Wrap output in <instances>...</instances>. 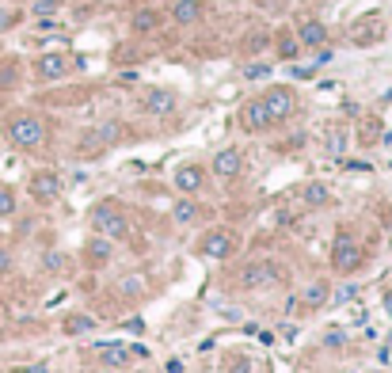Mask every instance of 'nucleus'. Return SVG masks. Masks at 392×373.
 Wrapping results in <instances>:
<instances>
[{"instance_id":"nucleus-1","label":"nucleus","mask_w":392,"mask_h":373,"mask_svg":"<svg viewBox=\"0 0 392 373\" xmlns=\"http://www.w3.org/2000/svg\"><path fill=\"white\" fill-rule=\"evenodd\" d=\"M8 137H12V145H20V148H39L42 145V137H46V126H42V118L39 115H12L8 118Z\"/></svg>"},{"instance_id":"nucleus-2","label":"nucleus","mask_w":392,"mask_h":373,"mask_svg":"<svg viewBox=\"0 0 392 373\" xmlns=\"http://www.w3.org/2000/svg\"><path fill=\"white\" fill-rule=\"evenodd\" d=\"M91 225H96L99 232H103L107 240H118V236H129V225H126V217L118 213L110 202H99L96 210H91Z\"/></svg>"},{"instance_id":"nucleus-3","label":"nucleus","mask_w":392,"mask_h":373,"mask_svg":"<svg viewBox=\"0 0 392 373\" xmlns=\"http://www.w3.org/2000/svg\"><path fill=\"white\" fill-rule=\"evenodd\" d=\"M278 263H270V259H255V263H248V267H240V274H236V282L244 286V290H259V286H270V282H278Z\"/></svg>"},{"instance_id":"nucleus-4","label":"nucleus","mask_w":392,"mask_h":373,"mask_svg":"<svg viewBox=\"0 0 392 373\" xmlns=\"http://www.w3.org/2000/svg\"><path fill=\"white\" fill-rule=\"evenodd\" d=\"M259 103L267 107L270 122H282V118L293 115V91H289V88H267Z\"/></svg>"},{"instance_id":"nucleus-5","label":"nucleus","mask_w":392,"mask_h":373,"mask_svg":"<svg viewBox=\"0 0 392 373\" xmlns=\"http://www.w3.org/2000/svg\"><path fill=\"white\" fill-rule=\"evenodd\" d=\"M358 259H362V251L354 244V236L350 232H339V236H335V251H331V267L347 274V270L358 267Z\"/></svg>"},{"instance_id":"nucleus-6","label":"nucleus","mask_w":392,"mask_h":373,"mask_svg":"<svg viewBox=\"0 0 392 373\" xmlns=\"http://www.w3.org/2000/svg\"><path fill=\"white\" fill-rule=\"evenodd\" d=\"M229 251H232V232H225V229L206 232L198 244V255H206V259H225Z\"/></svg>"},{"instance_id":"nucleus-7","label":"nucleus","mask_w":392,"mask_h":373,"mask_svg":"<svg viewBox=\"0 0 392 373\" xmlns=\"http://www.w3.org/2000/svg\"><path fill=\"white\" fill-rule=\"evenodd\" d=\"M31 194L39 202H53L61 194V175L58 172H34L31 175Z\"/></svg>"},{"instance_id":"nucleus-8","label":"nucleus","mask_w":392,"mask_h":373,"mask_svg":"<svg viewBox=\"0 0 392 373\" xmlns=\"http://www.w3.org/2000/svg\"><path fill=\"white\" fill-rule=\"evenodd\" d=\"M34 72H39L42 80H61L65 72H69V58H65V53H42V58L34 61Z\"/></svg>"},{"instance_id":"nucleus-9","label":"nucleus","mask_w":392,"mask_h":373,"mask_svg":"<svg viewBox=\"0 0 392 373\" xmlns=\"http://www.w3.org/2000/svg\"><path fill=\"white\" fill-rule=\"evenodd\" d=\"M381 34H385V23H381L377 15H366V20H358V23L350 27V42H358V46L377 42Z\"/></svg>"},{"instance_id":"nucleus-10","label":"nucleus","mask_w":392,"mask_h":373,"mask_svg":"<svg viewBox=\"0 0 392 373\" xmlns=\"http://www.w3.org/2000/svg\"><path fill=\"white\" fill-rule=\"evenodd\" d=\"M240 167H244V160H240L236 148H221V153L213 156V175H221V179H236Z\"/></svg>"},{"instance_id":"nucleus-11","label":"nucleus","mask_w":392,"mask_h":373,"mask_svg":"<svg viewBox=\"0 0 392 373\" xmlns=\"http://www.w3.org/2000/svg\"><path fill=\"white\" fill-rule=\"evenodd\" d=\"M145 110H148V115H156V118L172 115V110H175V91H167V88H153V91L145 96Z\"/></svg>"},{"instance_id":"nucleus-12","label":"nucleus","mask_w":392,"mask_h":373,"mask_svg":"<svg viewBox=\"0 0 392 373\" xmlns=\"http://www.w3.org/2000/svg\"><path fill=\"white\" fill-rule=\"evenodd\" d=\"M240 122H244V129H251V134H255V129H267V126H270V115H267V107L259 103V99H251V103L240 110Z\"/></svg>"},{"instance_id":"nucleus-13","label":"nucleus","mask_w":392,"mask_h":373,"mask_svg":"<svg viewBox=\"0 0 392 373\" xmlns=\"http://www.w3.org/2000/svg\"><path fill=\"white\" fill-rule=\"evenodd\" d=\"M297 42L316 46V50H320V46L328 42V27H324L320 20H305V23H301V31H297Z\"/></svg>"},{"instance_id":"nucleus-14","label":"nucleus","mask_w":392,"mask_h":373,"mask_svg":"<svg viewBox=\"0 0 392 373\" xmlns=\"http://www.w3.org/2000/svg\"><path fill=\"white\" fill-rule=\"evenodd\" d=\"M172 20L179 23V27L198 23V20H202V4H198V0H179V4L172 8Z\"/></svg>"},{"instance_id":"nucleus-15","label":"nucleus","mask_w":392,"mask_h":373,"mask_svg":"<svg viewBox=\"0 0 392 373\" xmlns=\"http://www.w3.org/2000/svg\"><path fill=\"white\" fill-rule=\"evenodd\" d=\"M175 186H179L183 194H191V191H198L202 186V167H194V164H186L175 172Z\"/></svg>"},{"instance_id":"nucleus-16","label":"nucleus","mask_w":392,"mask_h":373,"mask_svg":"<svg viewBox=\"0 0 392 373\" xmlns=\"http://www.w3.org/2000/svg\"><path fill=\"white\" fill-rule=\"evenodd\" d=\"M172 217L179 221V225L194 221V217H198V202H194V198H179V202H175V210H172Z\"/></svg>"},{"instance_id":"nucleus-17","label":"nucleus","mask_w":392,"mask_h":373,"mask_svg":"<svg viewBox=\"0 0 392 373\" xmlns=\"http://www.w3.org/2000/svg\"><path fill=\"white\" fill-rule=\"evenodd\" d=\"M99 354H103L107 366H122V362H129V358H126L129 347H122V343H107V347H99Z\"/></svg>"},{"instance_id":"nucleus-18","label":"nucleus","mask_w":392,"mask_h":373,"mask_svg":"<svg viewBox=\"0 0 392 373\" xmlns=\"http://www.w3.org/2000/svg\"><path fill=\"white\" fill-rule=\"evenodd\" d=\"M91 328H96V320H91V316H84V312L65 316V331H69V335H84V331H91Z\"/></svg>"},{"instance_id":"nucleus-19","label":"nucleus","mask_w":392,"mask_h":373,"mask_svg":"<svg viewBox=\"0 0 392 373\" xmlns=\"http://www.w3.org/2000/svg\"><path fill=\"white\" fill-rule=\"evenodd\" d=\"M305 202H309V206H324V202H328V186H324V183H309V186H305Z\"/></svg>"},{"instance_id":"nucleus-20","label":"nucleus","mask_w":392,"mask_h":373,"mask_svg":"<svg viewBox=\"0 0 392 373\" xmlns=\"http://www.w3.org/2000/svg\"><path fill=\"white\" fill-rule=\"evenodd\" d=\"M324 297H328V286H324V282H316V286H309V290H305L301 301L309 305V309H316V305H324Z\"/></svg>"},{"instance_id":"nucleus-21","label":"nucleus","mask_w":392,"mask_h":373,"mask_svg":"<svg viewBox=\"0 0 392 373\" xmlns=\"http://www.w3.org/2000/svg\"><path fill=\"white\" fill-rule=\"evenodd\" d=\"M156 12H137L134 15V31H141V34H148V31H156Z\"/></svg>"},{"instance_id":"nucleus-22","label":"nucleus","mask_w":392,"mask_h":373,"mask_svg":"<svg viewBox=\"0 0 392 373\" xmlns=\"http://www.w3.org/2000/svg\"><path fill=\"white\" fill-rule=\"evenodd\" d=\"M8 213H15V194L12 186H0V217H8Z\"/></svg>"},{"instance_id":"nucleus-23","label":"nucleus","mask_w":392,"mask_h":373,"mask_svg":"<svg viewBox=\"0 0 392 373\" xmlns=\"http://www.w3.org/2000/svg\"><path fill=\"white\" fill-rule=\"evenodd\" d=\"M343 148H347V134H343V129H331V134H328V153L339 156Z\"/></svg>"},{"instance_id":"nucleus-24","label":"nucleus","mask_w":392,"mask_h":373,"mask_svg":"<svg viewBox=\"0 0 392 373\" xmlns=\"http://www.w3.org/2000/svg\"><path fill=\"white\" fill-rule=\"evenodd\" d=\"M88 251H91V259H107V255H110V244H107V236L91 240V244H88Z\"/></svg>"},{"instance_id":"nucleus-25","label":"nucleus","mask_w":392,"mask_h":373,"mask_svg":"<svg viewBox=\"0 0 392 373\" xmlns=\"http://www.w3.org/2000/svg\"><path fill=\"white\" fill-rule=\"evenodd\" d=\"M96 141H118V126L115 122H103L96 129Z\"/></svg>"},{"instance_id":"nucleus-26","label":"nucleus","mask_w":392,"mask_h":373,"mask_svg":"<svg viewBox=\"0 0 392 373\" xmlns=\"http://www.w3.org/2000/svg\"><path fill=\"white\" fill-rule=\"evenodd\" d=\"M61 8V0H34V15H53Z\"/></svg>"},{"instance_id":"nucleus-27","label":"nucleus","mask_w":392,"mask_h":373,"mask_svg":"<svg viewBox=\"0 0 392 373\" xmlns=\"http://www.w3.org/2000/svg\"><path fill=\"white\" fill-rule=\"evenodd\" d=\"M244 77H248V80H259V77H270V65H267V61H263V65H259V61H255V65H248V69H244Z\"/></svg>"},{"instance_id":"nucleus-28","label":"nucleus","mask_w":392,"mask_h":373,"mask_svg":"<svg viewBox=\"0 0 392 373\" xmlns=\"http://www.w3.org/2000/svg\"><path fill=\"white\" fill-rule=\"evenodd\" d=\"M42 263H46V270H53V274H58V270H65V255H58V251H53V255L42 259Z\"/></svg>"},{"instance_id":"nucleus-29","label":"nucleus","mask_w":392,"mask_h":373,"mask_svg":"<svg viewBox=\"0 0 392 373\" xmlns=\"http://www.w3.org/2000/svg\"><path fill=\"white\" fill-rule=\"evenodd\" d=\"M282 58H297V39H289V34L282 39Z\"/></svg>"},{"instance_id":"nucleus-30","label":"nucleus","mask_w":392,"mask_h":373,"mask_svg":"<svg viewBox=\"0 0 392 373\" xmlns=\"http://www.w3.org/2000/svg\"><path fill=\"white\" fill-rule=\"evenodd\" d=\"M122 290H126V293H137V290H141V278H126Z\"/></svg>"},{"instance_id":"nucleus-31","label":"nucleus","mask_w":392,"mask_h":373,"mask_svg":"<svg viewBox=\"0 0 392 373\" xmlns=\"http://www.w3.org/2000/svg\"><path fill=\"white\" fill-rule=\"evenodd\" d=\"M350 297H358V293H354V286H343V290H339V297H335V301L343 305V301H350Z\"/></svg>"},{"instance_id":"nucleus-32","label":"nucleus","mask_w":392,"mask_h":373,"mask_svg":"<svg viewBox=\"0 0 392 373\" xmlns=\"http://www.w3.org/2000/svg\"><path fill=\"white\" fill-rule=\"evenodd\" d=\"M12 23H15V15H12V12H0V31H8Z\"/></svg>"},{"instance_id":"nucleus-33","label":"nucleus","mask_w":392,"mask_h":373,"mask_svg":"<svg viewBox=\"0 0 392 373\" xmlns=\"http://www.w3.org/2000/svg\"><path fill=\"white\" fill-rule=\"evenodd\" d=\"M331 61V50H324V46H320V53H316V65H328Z\"/></svg>"},{"instance_id":"nucleus-34","label":"nucleus","mask_w":392,"mask_h":373,"mask_svg":"<svg viewBox=\"0 0 392 373\" xmlns=\"http://www.w3.org/2000/svg\"><path fill=\"white\" fill-rule=\"evenodd\" d=\"M8 267H12V255H8V251H0V274H4Z\"/></svg>"},{"instance_id":"nucleus-35","label":"nucleus","mask_w":392,"mask_h":373,"mask_svg":"<svg viewBox=\"0 0 392 373\" xmlns=\"http://www.w3.org/2000/svg\"><path fill=\"white\" fill-rule=\"evenodd\" d=\"M388 312H392V297H388Z\"/></svg>"},{"instance_id":"nucleus-36","label":"nucleus","mask_w":392,"mask_h":373,"mask_svg":"<svg viewBox=\"0 0 392 373\" xmlns=\"http://www.w3.org/2000/svg\"><path fill=\"white\" fill-rule=\"evenodd\" d=\"M103 373H110V369H103Z\"/></svg>"}]
</instances>
